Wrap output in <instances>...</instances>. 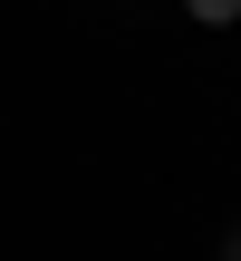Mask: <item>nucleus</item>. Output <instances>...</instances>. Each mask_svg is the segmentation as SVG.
<instances>
[{
    "label": "nucleus",
    "instance_id": "obj_1",
    "mask_svg": "<svg viewBox=\"0 0 241 261\" xmlns=\"http://www.w3.org/2000/svg\"><path fill=\"white\" fill-rule=\"evenodd\" d=\"M184 10H193L203 29H232V19H241V0H184Z\"/></svg>",
    "mask_w": 241,
    "mask_h": 261
},
{
    "label": "nucleus",
    "instance_id": "obj_2",
    "mask_svg": "<svg viewBox=\"0 0 241 261\" xmlns=\"http://www.w3.org/2000/svg\"><path fill=\"white\" fill-rule=\"evenodd\" d=\"M222 261H241V232H232V252H222Z\"/></svg>",
    "mask_w": 241,
    "mask_h": 261
}]
</instances>
